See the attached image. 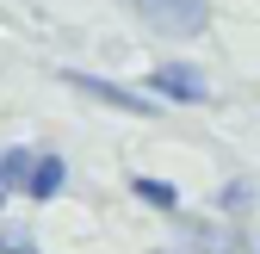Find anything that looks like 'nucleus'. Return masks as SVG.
<instances>
[{"label":"nucleus","instance_id":"5","mask_svg":"<svg viewBox=\"0 0 260 254\" xmlns=\"http://www.w3.org/2000/svg\"><path fill=\"white\" fill-rule=\"evenodd\" d=\"M31 162H38V149H0V186H7V193H25Z\"/></svg>","mask_w":260,"mask_h":254},{"label":"nucleus","instance_id":"4","mask_svg":"<svg viewBox=\"0 0 260 254\" xmlns=\"http://www.w3.org/2000/svg\"><path fill=\"white\" fill-rule=\"evenodd\" d=\"M62 180H69V162H62L56 149H38V162H31V180H25V199H56L62 193Z\"/></svg>","mask_w":260,"mask_h":254},{"label":"nucleus","instance_id":"2","mask_svg":"<svg viewBox=\"0 0 260 254\" xmlns=\"http://www.w3.org/2000/svg\"><path fill=\"white\" fill-rule=\"evenodd\" d=\"M75 93H87V100H100V106H112V112H130V118H155L161 112V100H149V93H137V87H124V81H100V75H81V69H69L62 75Z\"/></svg>","mask_w":260,"mask_h":254},{"label":"nucleus","instance_id":"3","mask_svg":"<svg viewBox=\"0 0 260 254\" xmlns=\"http://www.w3.org/2000/svg\"><path fill=\"white\" fill-rule=\"evenodd\" d=\"M149 93H155V100L199 106V100H211V81L192 69V62H155V69H149Z\"/></svg>","mask_w":260,"mask_h":254},{"label":"nucleus","instance_id":"8","mask_svg":"<svg viewBox=\"0 0 260 254\" xmlns=\"http://www.w3.org/2000/svg\"><path fill=\"white\" fill-rule=\"evenodd\" d=\"M0 254H38V242H25V236H13V242H0Z\"/></svg>","mask_w":260,"mask_h":254},{"label":"nucleus","instance_id":"9","mask_svg":"<svg viewBox=\"0 0 260 254\" xmlns=\"http://www.w3.org/2000/svg\"><path fill=\"white\" fill-rule=\"evenodd\" d=\"M7 199H13V193H7V186H0V205H7Z\"/></svg>","mask_w":260,"mask_h":254},{"label":"nucleus","instance_id":"1","mask_svg":"<svg viewBox=\"0 0 260 254\" xmlns=\"http://www.w3.org/2000/svg\"><path fill=\"white\" fill-rule=\"evenodd\" d=\"M124 13L161 38H205L211 31V0H124Z\"/></svg>","mask_w":260,"mask_h":254},{"label":"nucleus","instance_id":"6","mask_svg":"<svg viewBox=\"0 0 260 254\" xmlns=\"http://www.w3.org/2000/svg\"><path fill=\"white\" fill-rule=\"evenodd\" d=\"M130 193H137V199H143L149 211H168V217L180 211V193H174L168 180H149V174H137V180H130Z\"/></svg>","mask_w":260,"mask_h":254},{"label":"nucleus","instance_id":"7","mask_svg":"<svg viewBox=\"0 0 260 254\" xmlns=\"http://www.w3.org/2000/svg\"><path fill=\"white\" fill-rule=\"evenodd\" d=\"M217 205H223V217H242V211L254 205V193H248V180H230V186H223V193H217Z\"/></svg>","mask_w":260,"mask_h":254}]
</instances>
